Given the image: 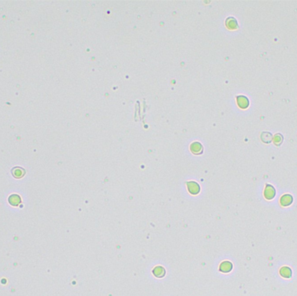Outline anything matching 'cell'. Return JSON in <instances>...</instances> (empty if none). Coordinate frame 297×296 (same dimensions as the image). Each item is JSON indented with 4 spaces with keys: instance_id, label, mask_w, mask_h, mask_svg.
Listing matches in <instances>:
<instances>
[{
    "instance_id": "277c9868",
    "label": "cell",
    "mask_w": 297,
    "mask_h": 296,
    "mask_svg": "<svg viewBox=\"0 0 297 296\" xmlns=\"http://www.w3.org/2000/svg\"><path fill=\"white\" fill-rule=\"evenodd\" d=\"M190 149L196 155H199V154L202 153V146L199 143H193L191 144V146H190Z\"/></svg>"
},
{
    "instance_id": "5b68a950",
    "label": "cell",
    "mask_w": 297,
    "mask_h": 296,
    "mask_svg": "<svg viewBox=\"0 0 297 296\" xmlns=\"http://www.w3.org/2000/svg\"><path fill=\"white\" fill-rule=\"evenodd\" d=\"M293 202V198L290 195H284L281 198V204L282 206H289Z\"/></svg>"
},
{
    "instance_id": "52a82bcc",
    "label": "cell",
    "mask_w": 297,
    "mask_h": 296,
    "mask_svg": "<svg viewBox=\"0 0 297 296\" xmlns=\"http://www.w3.org/2000/svg\"><path fill=\"white\" fill-rule=\"evenodd\" d=\"M9 203L11 205L13 206H17L19 203H21V198L17 195H12L9 197Z\"/></svg>"
},
{
    "instance_id": "8992f818",
    "label": "cell",
    "mask_w": 297,
    "mask_h": 296,
    "mask_svg": "<svg viewBox=\"0 0 297 296\" xmlns=\"http://www.w3.org/2000/svg\"><path fill=\"white\" fill-rule=\"evenodd\" d=\"M25 169L19 168V167H16L12 169V175L16 178H21L25 175Z\"/></svg>"
},
{
    "instance_id": "ba28073f",
    "label": "cell",
    "mask_w": 297,
    "mask_h": 296,
    "mask_svg": "<svg viewBox=\"0 0 297 296\" xmlns=\"http://www.w3.org/2000/svg\"><path fill=\"white\" fill-rule=\"evenodd\" d=\"M188 190L192 194H197L199 192V186L196 182H188Z\"/></svg>"
},
{
    "instance_id": "6da1fadb",
    "label": "cell",
    "mask_w": 297,
    "mask_h": 296,
    "mask_svg": "<svg viewBox=\"0 0 297 296\" xmlns=\"http://www.w3.org/2000/svg\"><path fill=\"white\" fill-rule=\"evenodd\" d=\"M236 101H237V104L241 108V109H247L248 105H249V100L248 99L247 97L245 96H238L236 98Z\"/></svg>"
},
{
    "instance_id": "9c48e42d",
    "label": "cell",
    "mask_w": 297,
    "mask_h": 296,
    "mask_svg": "<svg viewBox=\"0 0 297 296\" xmlns=\"http://www.w3.org/2000/svg\"><path fill=\"white\" fill-rule=\"evenodd\" d=\"M262 140L263 141L264 143H268L272 140V135L270 133H268V132H264V133L262 134Z\"/></svg>"
},
{
    "instance_id": "3957f363",
    "label": "cell",
    "mask_w": 297,
    "mask_h": 296,
    "mask_svg": "<svg viewBox=\"0 0 297 296\" xmlns=\"http://www.w3.org/2000/svg\"><path fill=\"white\" fill-rule=\"evenodd\" d=\"M226 27L229 30H236L238 28V24L234 17H228L226 19Z\"/></svg>"
},
{
    "instance_id": "7a4b0ae2",
    "label": "cell",
    "mask_w": 297,
    "mask_h": 296,
    "mask_svg": "<svg viewBox=\"0 0 297 296\" xmlns=\"http://www.w3.org/2000/svg\"><path fill=\"white\" fill-rule=\"evenodd\" d=\"M264 195L265 197L268 199V200H271L275 197L276 195V189L272 185H269L267 184V186L265 188V190H264Z\"/></svg>"
},
{
    "instance_id": "30bf717a",
    "label": "cell",
    "mask_w": 297,
    "mask_h": 296,
    "mask_svg": "<svg viewBox=\"0 0 297 296\" xmlns=\"http://www.w3.org/2000/svg\"><path fill=\"white\" fill-rule=\"evenodd\" d=\"M282 141H283V137H282V135H281V134H276L275 135V137H274V143L276 145H281V143H282Z\"/></svg>"
}]
</instances>
